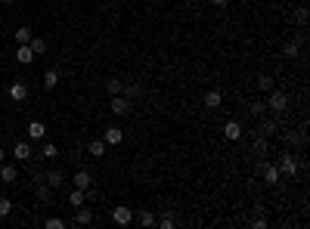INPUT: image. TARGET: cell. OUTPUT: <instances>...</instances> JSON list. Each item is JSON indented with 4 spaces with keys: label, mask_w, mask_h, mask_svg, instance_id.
I'll list each match as a JSON object with an SVG mask.
<instances>
[{
    "label": "cell",
    "mask_w": 310,
    "mask_h": 229,
    "mask_svg": "<svg viewBox=\"0 0 310 229\" xmlns=\"http://www.w3.org/2000/svg\"><path fill=\"white\" fill-rule=\"evenodd\" d=\"M285 109H289V93H285V90H276V87H273L270 93H267V112L282 114Z\"/></svg>",
    "instance_id": "1"
},
{
    "label": "cell",
    "mask_w": 310,
    "mask_h": 229,
    "mask_svg": "<svg viewBox=\"0 0 310 229\" xmlns=\"http://www.w3.org/2000/svg\"><path fill=\"white\" fill-rule=\"evenodd\" d=\"M112 220L118 223V226H131L133 223V208H124V204L112 208Z\"/></svg>",
    "instance_id": "2"
},
{
    "label": "cell",
    "mask_w": 310,
    "mask_h": 229,
    "mask_svg": "<svg viewBox=\"0 0 310 229\" xmlns=\"http://www.w3.org/2000/svg\"><path fill=\"white\" fill-rule=\"evenodd\" d=\"M44 183H47L50 189H62V186H65V170H62V167H53V170H47Z\"/></svg>",
    "instance_id": "3"
},
{
    "label": "cell",
    "mask_w": 310,
    "mask_h": 229,
    "mask_svg": "<svg viewBox=\"0 0 310 229\" xmlns=\"http://www.w3.org/2000/svg\"><path fill=\"white\" fill-rule=\"evenodd\" d=\"M102 140H106V146H121L124 143V130L118 127V124H112V127L102 130Z\"/></svg>",
    "instance_id": "4"
},
{
    "label": "cell",
    "mask_w": 310,
    "mask_h": 229,
    "mask_svg": "<svg viewBox=\"0 0 310 229\" xmlns=\"http://www.w3.org/2000/svg\"><path fill=\"white\" fill-rule=\"evenodd\" d=\"M261 177H264V183H267V186H276L282 174H279L276 164H267V161H264V164H261Z\"/></svg>",
    "instance_id": "5"
},
{
    "label": "cell",
    "mask_w": 310,
    "mask_h": 229,
    "mask_svg": "<svg viewBox=\"0 0 310 229\" xmlns=\"http://www.w3.org/2000/svg\"><path fill=\"white\" fill-rule=\"evenodd\" d=\"M109 112L115 114V118L128 114V112H131V99H124V96H112V102H109Z\"/></svg>",
    "instance_id": "6"
},
{
    "label": "cell",
    "mask_w": 310,
    "mask_h": 229,
    "mask_svg": "<svg viewBox=\"0 0 310 229\" xmlns=\"http://www.w3.org/2000/svg\"><path fill=\"white\" fill-rule=\"evenodd\" d=\"M72 186H78V189H93V174H90V170H78V174L72 177Z\"/></svg>",
    "instance_id": "7"
},
{
    "label": "cell",
    "mask_w": 310,
    "mask_h": 229,
    "mask_svg": "<svg viewBox=\"0 0 310 229\" xmlns=\"http://www.w3.org/2000/svg\"><path fill=\"white\" fill-rule=\"evenodd\" d=\"M223 136L229 143H239V140H242V124H239V121H226L223 124Z\"/></svg>",
    "instance_id": "8"
},
{
    "label": "cell",
    "mask_w": 310,
    "mask_h": 229,
    "mask_svg": "<svg viewBox=\"0 0 310 229\" xmlns=\"http://www.w3.org/2000/svg\"><path fill=\"white\" fill-rule=\"evenodd\" d=\"M13 158H16V161H28V158H31V143H28V140H16Z\"/></svg>",
    "instance_id": "9"
},
{
    "label": "cell",
    "mask_w": 310,
    "mask_h": 229,
    "mask_svg": "<svg viewBox=\"0 0 310 229\" xmlns=\"http://www.w3.org/2000/svg\"><path fill=\"white\" fill-rule=\"evenodd\" d=\"M276 167H279V174H289V177H295V174H298V158L289 152V155H282V161H279Z\"/></svg>",
    "instance_id": "10"
},
{
    "label": "cell",
    "mask_w": 310,
    "mask_h": 229,
    "mask_svg": "<svg viewBox=\"0 0 310 229\" xmlns=\"http://www.w3.org/2000/svg\"><path fill=\"white\" fill-rule=\"evenodd\" d=\"M9 99H16V102L28 99V84H25V81H16V84H9Z\"/></svg>",
    "instance_id": "11"
},
{
    "label": "cell",
    "mask_w": 310,
    "mask_h": 229,
    "mask_svg": "<svg viewBox=\"0 0 310 229\" xmlns=\"http://www.w3.org/2000/svg\"><path fill=\"white\" fill-rule=\"evenodd\" d=\"M124 99H140L143 96V84H133V81H124V90H121Z\"/></svg>",
    "instance_id": "12"
},
{
    "label": "cell",
    "mask_w": 310,
    "mask_h": 229,
    "mask_svg": "<svg viewBox=\"0 0 310 229\" xmlns=\"http://www.w3.org/2000/svg\"><path fill=\"white\" fill-rule=\"evenodd\" d=\"M16 59H19L22 65H31L34 59H38V56L31 53V47H28V43H19V50H16Z\"/></svg>",
    "instance_id": "13"
},
{
    "label": "cell",
    "mask_w": 310,
    "mask_h": 229,
    "mask_svg": "<svg viewBox=\"0 0 310 229\" xmlns=\"http://www.w3.org/2000/svg\"><path fill=\"white\" fill-rule=\"evenodd\" d=\"M0 180L3 183H16L19 180V167L16 164H0Z\"/></svg>",
    "instance_id": "14"
},
{
    "label": "cell",
    "mask_w": 310,
    "mask_h": 229,
    "mask_svg": "<svg viewBox=\"0 0 310 229\" xmlns=\"http://www.w3.org/2000/svg\"><path fill=\"white\" fill-rule=\"evenodd\" d=\"M221 102H223L221 90H208V93H205V109H221Z\"/></svg>",
    "instance_id": "15"
},
{
    "label": "cell",
    "mask_w": 310,
    "mask_h": 229,
    "mask_svg": "<svg viewBox=\"0 0 310 229\" xmlns=\"http://www.w3.org/2000/svg\"><path fill=\"white\" fill-rule=\"evenodd\" d=\"M84 198H87V192H84V189H78V186L68 189V204H72V208H81Z\"/></svg>",
    "instance_id": "16"
},
{
    "label": "cell",
    "mask_w": 310,
    "mask_h": 229,
    "mask_svg": "<svg viewBox=\"0 0 310 229\" xmlns=\"http://www.w3.org/2000/svg\"><path fill=\"white\" fill-rule=\"evenodd\" d=\"M106 140H90V146H87V152H90V158H102L106 155Z\"/></svg>",
    "instance_id": "17"
},
{
    "label": "cell",
    "mask_w": 310,
    "mask_h": 229,
    "mask_svg": "<svg viewBox=\"0 0 310 229\" xmlns=\"http://www.w3.org/2000/svg\"><path fill=\"white\" fill-rule=\"evenodd\" d=\"M47 136V127H44L41 121H31L28 124V140H44Z\"/></svg>",
    "instance_id": "18"
},
{
    "label": "cell",
    "mask_w": 310,
    "mask_h": 229,
    "mask_svg": "<svg viewBox=\"0 0 310 229\" xmlns=\"http://www.w3.org/2000/svg\"><path fill=\"white\" fill-rule=\"evenodd\" d=\"M75 223H78V226H87V223H93V211H90V208H84V204H81V208H78V214H75Z\"/></svg>",
    "instance_id": "19"
},
{
    "label": "cell",
    "mask_w": 310,
    "mask_h": 229,
    "mask_svg": "<svg viewBox=\"0 0 310 229\" xmlns=\"http://www.w3.org/2000/svg\"><path fill=\"white\" fill-rule=\"evenodd\" d=\"M28 47H31V53H34V56H44V53H47V40H44V38H34V34H31Z\"/></svg>",
    "instance_id": "20"
},
{
    "label": "cell",
    "mask_w": 310,
    "mask_h": 229,
    "mask_svg": "<svg viewBox=\"0 0 310 229\" xmlns=\"http://www.w3.org/2000/svg\"><path fill=\"white\" fill-rule=\"evenodd\" d=\"M174 223L177 220H174V214H171V211H165L162 217H155V226L158 229H174Z\"/></svg>",
    "instance_id": "21"
},
{
    "label": "cell",
    "mask_w": 310,
    "mask_h": 229,
    "mask_svg": "<svg viewBox=\"0 0 310 229\" xmlns=\"http://www.w3.org/2000/svg\"><path fill=\"white\" fill-rule=\"evenodd\" d=\"M34 192H38V198H41L44 204H50V201H53V189L47 186V183H38V189H34Z\"/></svg>",
    "instance_id": "22"
},
{
    "label": "cell",
    "mask_w": 310,
    "mask_h": 229,
    "mask_svg": "<svg viewBox=\"0 0 310 229\" xmlns=\"http://www.w3.org/2000/svg\"><path fill=\"white\" fill-rule=\"evenodd\" d=\"M56 84H59V72H56V68H50V72L44 75V90H53Z\"/></svg>",
    "instance_id": "23"
},
{
    "label": "cell",
    "mask_w": 310,
    "mask_h": 229,
    "mask_svg": "<svg viewBox=\"0 0 310 229\" xmlns=\"http://www.w3.org/2000/svg\"><path fill=\"white\" fill-rule=\"evenodd\" d=\"M273 87H276V84H273L270 75H258V90H261V93H270Z\"/></svg>",
    "instance_id": "24"
},
{
    "label": "cell",
    "mask_w": 310,
    "mask_h": 229,
    "mask_svg": "<svg viewBox=\"0 0 310 229\" xmlns=\"http://www.w3.org/2000/svg\"><path fill=\"white\" fill-rule=\"evenodd\" d=\"M106 90H109V96H121V90H124V81H118V77H112V81H106Z\"/></svg>",
    "instance_id": "25"
},
{
    "label": "cell",
    "mask_w": 310,
    "mask_h": 229,
    "mask_svg": "<svg viewBox=\"0 0 310 229\" xmlns=\"http://www.w3.org/2000/svg\"><path fill=\"white\" fill-rule=\"evenodd\" d=\"M31 40V28L28 25H19L16 28V43H28Z\"/></svg>",
    "instance_id": "26"
},
{
    "label": "cell",
    "mask_w": 310,
    "mask_h": 229,
    "mask_svg": "<svg viewBox=\"0 0 310 229\" xmlns=\"http://www.w3.org/2000/svg\"><path fill=\"white\" fill-rule=\"evenodd\" d=\"M136 220H140V226H155V214L152 211H140V214H136Z\"/></svg>",
    "instance_id": "27"
},
{
    "label": "cell",
    "mask_w": 310,
    "mask_h": 229,
    "mask_svg": "<svg viewBox=\"0 0 310 229\" xmlns=\"http://www.w3.org/2000/svg\"><path fill=\"white\" fill-rule=\"evenodd\" d=\"M279 130V121H261V133L264 136H270V133H276Z\"/></svg>",
    "instance_id": "28"
},
{
    "label": "cell",
    "mask_w": 310,
    "mask_h": 229,
    "mask_svg": "<svg viewBox=\"0 0 310 229\" xmlns=\"http://www.w3.org/2000/svg\"><path fill=\"white\" fill-rule=\"evenodd\" d=\"M298 50H301V47H298V40H285V43H282V53H285V56H292V59L298 56Z\"/></svg>",
    "instance_id": "29"
},
{
    "label": "cell",
    "mask_w": 310,
    "mask_h": 229,
    "mask_svg": "<svg viewBox=\"0 0 310 229\" xmlns=\"http://www.w3.org/2000/svg\"><path fill=\"white\" fill-rule=\"evenodd\" d=\"M44 229H65V220H59V217H47V220H44Z\"/></svg>",
    "instance_id": "30"
},
{
    "label": "cell",
    "mask_w": 310,
    "mask_h": 229,
    "mask_svg": "<svg viewBox=\"0 0 310 229\" xmlns=\"http://www.w3.org/2000/svg\"><path fill=\"white\" fill-rule=\"evenodd\" d=\"M251 114H255V118H264V112H267V102H251Z\"/></svg>",
    "instance_id": "31"
},
{
    "label": "cell",
    "mask_w": 310,
    "mask_h": 229,
    "mask_svg": "<svg viewBox=\"0 0 310 229\" xmlns=\"http://www.w3.org/2000/svg\"><path fill=\"white\" fill-rule=\"evenodd\" d=\"M59 155V149H56L53 143H44V152H41V158H56Z\"/></svg>",
    "instance_id": "32"
},
{
    "label": "cell",
    "mask_w": 310,
    "mask_h": 229,
    "mask_svg": "<svg viewBox=\"0 0 310 229\" xmlns=\"http://www.w3.org/2000/svg\"><path fill=\"white\" fill-rule=\"evenodd\" d=\"M13 214V201L9 198H0V217H9Z\"/></svg>",
    "instance_id": "33"
},
{
    "label": "cell",
    "mask_w": 310,
    "mask_h": 229,
    "mask_svg": "<svg viewBox=\"0 0 310 229\" xmlns=\"http://www.w3.org/2000/svg\"><path fill=\"white\" fill-rule=\"evenodd\" d=\"M295 16H298V22H301V25H304V22H307V6H301V9H298Z\"/></svg>",
    "instance_id": "34"
},
{
    "label": "cell",
    "mask_w": 310,
    "mask_h": 229,
    "mask_svg": "<svg viewBox=\"0 0 310 229\" xmlns=\"http://www.w3.org/2000/svg\"><path fill=\"white\" fill-rule=\"evenodd\" d=\"M251 226H255V229H264V226H267V217H258V220L251 223Z\"/></svg>",
    "instance_id": "35"
},
{
    "label": "cell",
    "mask_w": 310,
    "mask_h": 229,
    "mask_svg": "<svg viewBox=\"0 0 310 229\" xmlns=\"http://www.w3.org/2000/svg\"><path fill=\"white\" fill-rule=\"evenodd\" d=\"M211 3H214L217 9H226V6H229V0H211Z\"/></svg>",
    "instance_id": "36"
},
{
    "label": "cell",
    "mask_w": 310,
    "mask_h": 229,
    "mask_svg": "<svg viewBox=\"0 0 310 229\" xmlns=\"http://www.w3.org/2000/svg\"><path fill=\"white\" fill-rule=\"evenodd\" d=\"M6 161V152H3V149H0V164H3Z\"/></svg>",
    "instance_id": "37"
},
{
    "label": "cell",
    "mask_w": 310,
    "mask_h": 229,
    "mask_svg": "<svg viewBox=\"0 0 310 229\" xmlns=\"http://www.w3.org/2000/svg\"><path fill=\"white\" fill-rule=\"evenodd\" d=\"M0 3H13V0H0Z\"/></svg>",
    "instance_id": "38"
}]
</instances>
